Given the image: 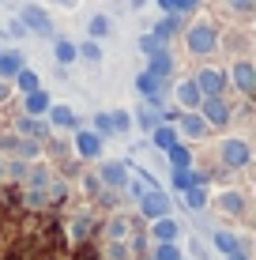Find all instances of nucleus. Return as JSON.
<instances>
[{
    "label": "nucleus",
    "instance_id": "f257e3e1",
    "mask_svg": "<svg viewBox=\"0 0 256 260\" xmlns=\"http://www.w3.org/2000/svg\"><path fill=\"white\" fill-rule=\"evenodd\" d=\"M223 162L226 166H245L249 162V143L245 140H226L223 143Z\"/></svg>",
    "mask_w": 256,
    "mask_h": 260
},
{
    "label": "nucleus",
    "instance_id": "f03ea898",
    "mask_svg": "<svg viewBox=\"0 0 256 260\" xmlns=\"http://www.w3.org/2000/svg\"><path fill=\"white\" fill-rule=\"evenodd\" d=\"M139 208H143L147 219H162V215L170 211V200H166V192H143Z\"/></svg>",
    "mask_w": 256,
    "mask_h": 260
},
{
    "label": "nucleus",
    "instance_id": "7ed1b4c3",
    "mask_svg": "<svg viewBox=\"0 0 256 260\" xmlns=\"http://www.w3.org/2000/svg\"><path fill=\"white\" fill-rule=\"evenodd\" d=\"M189 46H192V53L215 49V34H211V26H192V30H189Z\"/></svg>",
    "mask_w": 256,
    "mask_h": 260
},
{
    "label": "nucleus",
    "instance_id": "20e7f679",
    "mask_svg": "<svg viewBox=\"0 0 256 260\" xmlns=\"http://www.w3.org/2000/svg\"><path fill=\"white\" fill-rule=\"evenodd\" d=\"M136 83H139V91H143L147 98H151V102H158V87H162V76H155V72H147V76H139Z\"/></svg>",
    "mask_w": 256,
    "mask_h": 260
},
{
    "label": "nucleus",
    "instance_id": "39448f33",
    "mask_svg": "<svg viewBox=\"0 0 256 260\" xmlns=\"http://www.w3.org/2000/svg\"><path fill=\"white\" fill-rule=\"evenodd\" d=\"M204 110H207V117L215 121V124H226V117H230V110H226V106L218 102V94H211V98H207V106H204Z\"/></svg>",
    "mask_w": 256,
    "mask_h": 260
},
{
    "label": "nucleus",
    "instance_id": "423d86ee",
    "mask_svg": "<svg viewBox=\"0 0 256 260\" xmlns=\"http://www.w3.org/2000/svg\"><path fill=\"white\" fill-rule=\"evenodd\" d=\"M200 91H207V94H218L223 91V76H218V72H200Z\"/></svg>",
    "mask_w": 256,
    "mask_h": 260
},
{
    "label": "nucleus",
    "instance_id": "0eeeda50",
    "mask_svg": "<svg viewBox=\"0 0 256 260\" xmlns=\"http://www.w3.org/2000/svg\"><path fill=\"white\" fill-rule=\"evenodd\" d=\"M234 79H237V87L249 94V91H252V64H245V60H241V64L234 68Z\"/></svg>",
    "mask_w": 256,
    "mask_h": 260
},
{
    "label": "nucleus",
    "instance_id": "6e6552de",
    "mask_svg": "<svg viewBox=\"0 0 256 260\" xmlns=\"http://www.w3.org/2000/svg\"><path fill=\"white\" fill-rule=\"evenodd\" d=\"M177 98H181V106H196L200 102V87L196 83H181L177 87Z\"/></svg>",
    "mask_w": 256,
    "mask_h": 260
},
{
    "label": "nucleus",
    "instance_id": "1a4fd4ad",
    "mask_svg": "<svg viewBox=\"0 0 256 260\" xmlns=\"http://www.w3.org/2000/svg\"><path fill=\"white\" fill-rule=\"evenodd\" d=\"M76 143H79V155H87V158L98 155V136H91V132H83V136H79Z\"/></svg>",
    "mask_w": 256,
    "mask_h": 260
},
{
    "label": "nucleus",
    "instance_id": "9d476101",
    "mask_svg": "<svg viewBox=\"0 0 256 260\" xmlns=\"http://www.w3.org/2000/svg\"><path fill=\"white\" fill-rule=\"evenodd\" d=\"M23 19H26V23H30V26H34V30H42V34H49V19H46V15H42V12H34V8H26V12H23Z\"/></svg>",
    "mask_w": 256,
    "mask_h": 260
},
{
    "label": "nucleus",
    "instance_id": "9b49d317",
    "mask_svg": "<svg viewBox=\"0 0 256 260\" xmlns=\"http://www.w3.org/2000/svg\"><path fill=\"white\" fill-rule=\"evenodd\" d=\"M19 68H23V57H19V53H8V57H0V72H4V76H15Z\"/></svg>",
    "mask_w": 256,
    "mask_h": 260
},
{
    "label": "nucleus",
    "instance_id": "f8f14e48",
    "mask_svg": "<svg viewBox=\"0 0 256 260\" xmlns=\"http://www.w3.org/2000/svg\"><path fill=\"white\" fill-rule=\"evenodd\" d=\"M155 238H158V241H173V238H177V226H173L170 219L155 222Z\"/></svg>",
    "mask_w": 256,
    "mask_h": 260
},
{
    "label": "nucleus",
    "instance_id": "ddd939ff",
    "mask_svg": "<svg viewBox=\"0 0 256 260\" xmlns=\"http://www.w3.org/2000/svg\"><path fill=\"white\" fill-rule=\"evenodd\" d=\"M170 53H155V60H151V72L155 76H170Z\"/></svg>",
    "mask_w": 256,
    "mask_h": 260
},
{
    "label": "nucleus",
    "instance_id": "4468645a",
    "mask_svg": "<svg viewBox=\"0 0 256 260\" xmlns=\"http://www.w3.org/2000/svg\"><path fill=\"white\" fill-rule=\"evenodd\" d=\"M241 208H245V200L237 192H226L223 196V211H230V215H241Z\"/></svg>",
    "mask_w": 256,
    "mask_h": 260
},
{
    "label": "nucleus",
    "instance_id": "2eb2a0df",
    "mask_svg": "<svg viewBox=\"0 0 256 260\" xmlns=\"http://www.w3.org/2000/svg\"><path fill=\"white\" fill-rule=\"evenodd\" d=\"M57 60H60V64H72V60H76V46H72V42H57Z\"/></svg>",
    "mask_w": 256,
    "mask_h": 260
},
{
    "label": "nucleus",
    "instance_id": "dca6fc26",
    "mask_svg": "<svg viewBox=\"0 0 256 260\" xmlns=\"http://www.w3.org/2000/svg\"><path fill=\"white\" fill-rule=\"evenodd\" d=\"M102 177H105L109 185H125V166H105Z\"/></svg>",
    "mask_w": 256,
    "mask_h": 260
},
{
    "label": "nucleus",
    "instance_id": "f3484780",
    "mask_svg": "<svg viewBox=\"0 0 256 260\" xmlns=\"http://www.w3.org/2000/svg\"><path fill=\"white\" fill-rule=\"evenodd\" d=\"M91 34L94 38H105V34H109V19H105V15H94L91 19Z\"/></svg>",
    "mask_w": 256,
    "mask_h": 260
},
{
    "label": "nucleus",
    "instance_id": "a211bd4d",
    "mask_svg": "<svg viewBox=\"0 0 256 260\" xmlns=\"http://www.w3.org/2000/svg\"><path fill=\"white\" fill-rule=\"evenodd\" d=\"M204 117H185V132H189V136H204Z\"/></svg>",
    "mask_w": 256,
    "mask_h": 260
},
{
    "label": "nucleus",
    "instance_id": "6ab92c4d",
    "mask_svg": "<svg viewBox=\"0 0 256 260\" xmlns=\"http://www.w3.org/2000/svg\"><path fill=\"white\" fill-rule=\"evenodd\" d=\"M173 30H177V19H162V23H158V26H155V38H158V42H162V38H170V34H173Z\"/></svg>",
    "mask_w": 256,
    "mask_h": 260
},
{
    "label": "nucleus",
    "instance_id": "aec40b11",
    "mask_svg": "<svg viewBox=\"0 0 256 260\" xmlns=\"http://www.w3.org/2000/svg\"><path fill=\"white\" fill-rule=\"evenodd\" d=\"M53 124H60V128H68V124H76V121H72V110H64V106H57V110H53Z\"/></svg>",
    "mask_w": 256,
    "mask_h": 260
},
{
    "label": "nucleus",
    "instance_id": "412c9836",
    "mask_svg": "<svg viewBox=\"0 0 256 260\" xmlns=\"http://www.w3.org/2000/svg\"><path fill=\"white\" fill-rule=\"evenodd\" d=\"M170 158H173V166H177V170H185V166H189V151H185V147H177V143L170 147Z\"/></svg>",
    "mask_w": 256,
    "mask_h": 260
},
{
    "label": "nucleus",
    "instance_id": "4be33fe9",
    "mask_svg": "<svg viewBox=\"0 0 256 260\" xmlns=\"http://www.w3.org/2000/svg\"><path fill=\"white\" fill-rule=\"evenodd\" d=\"M215 245L223 249V253H237V241H234V234H215Z\"/></svg>",
    "mask_w": 256,
    "mask_h": 260
},
{
    "label": "nucleus",
    "instance_id": "5701e85b",
    "mask_svg": "<svg viewBox=\"0 0 256 260\" xmlns=\"http://www.w3.org/2000/svg\"><path fill=\"white\" fill-rule=\"evenodd\" d=\"M173 140H177V136H173V128H158V132H155V143H158V147H173Z\"/></svg>",
    "mask_w": 256,
    "mask_h": 260
},
{
    "label": "nucleus",
    "instance_id": "b1692460",
    "mask_svg": "<svg viewBox=\"0 0 256 260\" xmlns=\"http://www.w3.org/2000/svg\"><path fill=\"white\" fill-rule=\"evenodd\" d=\"M155 260H181V253L166 241V245H158V253H155Z\"/></svg>",
    "mask_w": 256,
    "mask_h": 260
},
{
    "label": "nucleus",
    "instance_id": "393cba45",
    "mask_svg": "<svg viewBox=\"0 0 256 260\" xmlns=\"http://www.w3.org/2000/svg\"><path fill=\"white\" fill-rule=\"evenodd\" d=\"M49 106V98L46 94H38V91H30V113H42Z\"/></svg>",
    "mask_w": 256,
    "mask_h": 260
},
{
    "label": "nucleus",
    "instance_id": "a878e982",
    "mask_svg": "<svg viewBox=\"0 0 256 260\" xmlns=\"http://www.w3.org/2000/svg\"><path fill=\"white\" fill-rule=\"evenodd\" d=\"M15 76H19V87H23V91H34V87H38V79H34L30 72H15Z\"/></svg>",
    "mask_w": 256,
    "mask_h": 260
},
{
    "label": "nucleus",
    "instance_id": "bb28decb",
    "mask_svg": "<svg viewBox=\"0 0 256 260\" xmlns=\"http://www.w3.org/2000/svg\"><path fill=\"white\" fill-rule=\"evenodd\" d=\"M189 208H204V192L189 185Z\"/></svg>",
    "mask_w": 256,
    "mask_h": 260
},
{
    "label": "nucleus",
    "instance_id": "cd10ccee",
    "mask_svg": "<svg viewBox=\"0 0 256 260\" xmlns=\"http://www.w3.org/2000/svg\"><path fill=\"white\" fill-rule=\"evenodd\" d=\"M83 57H91V60H98V57H102V53H98V46H94V42H87V46H83Z\"/></svg>",
    "mask_w": 256,
    "mask_h": 260
},
{
    "label": "nucleus",
    "instance_id": "c85d7f7f",
    "mask_svg": "<svg viewBox=\"0 0 256 260\" xmlns=\"http://www.w3.org/2000/svg\"><path fill=\"white\" fill-rule=\"evenodd\" d=\"M94 124H98V132H113V124H109V117H105V113H102V117H94Z\"/></svg>",
    "mask_w": 256,
    "mask_h": 260
},
{
    "label": "nucleus",
    "instance_id": "c756f323",
    "mask_svg": "<svg viewBox=\"0 0 256 260\" xmlns=\"http://www.w3.org/2000/svg\"><path fill=\"white\" fill-rule=\"evenodd\" d=\"M139 46H143L147 53H155V49H158V38H143V42H139Z\"/></svg>",
    "mask_w": 256,
    "mask_h": 260
},
{
    "label": "nucleus",
    "instance_id": "7c9ffc66",
    "mask_svg": "<svg viewBox=\"0 0 256 260\" xmlns=\"http://www.w3.org/2000/svg\"><path fill=\"white\" fill-rule=\"evenodd\" d=\"M249 4L252 0H230V8H237V12H249Z\"/></svg>",
    "mask_w": 256,
    "mask_h": 260
},
{
    "label": "nucleus",
    "instance_id": "2f4dec72",
    "mask_svg": "<svg viewBox=\"0 0 256 260\" xmlns=\"http://www.w3.org/2000/svg\"><path fill=\"white\" fill-rule=\"evenodd\" d=\"M158 4H162L166 12H177V0H158Z\"/></svg>",
    "mask_w": 256,
    "mask_h": 260
},
{
    "label": "nucleus",
    "instance_id": "473e14b6",
    "mask_svg": "<svg viewBox=\"0 0 256 260\" xmlns=\"http://www.w3.org/2000/svg\"><path fill=\"white\" fill-rule=\"evenodd\" d=\"M192 4H196V0H177V12H189Z\"/></svg>",
    "mask_w": 256,
    "mask_h": 260
},
{
    "label": "nucleus",
    "instance_id": "72a5a7b5",
    "mask_svg": "<svg viewBox=\"0 0 256 260\" xmlns=\"http://www.w3.org/2000/svg\"><path fill=\"white\" fill-rule=\"evenodd\" d=\"M60 4H76V0H60Z\"/></svg>",
    "mask_w": 256,
    "mask_h": 260
}]
</instances>
